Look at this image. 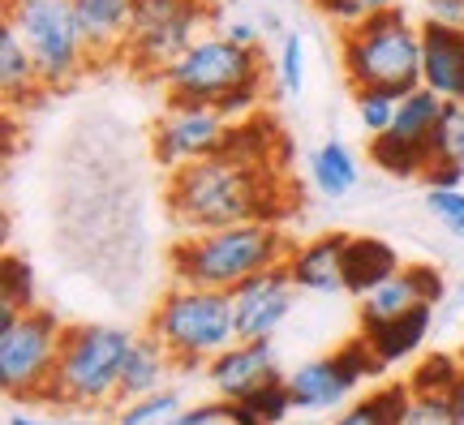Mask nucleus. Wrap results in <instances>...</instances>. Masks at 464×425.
<instances>
[{"label": "nucleus", "instance_id": "obj_32", "mask_svg": "<svg viewBox=\"0 0 464 425\" xmlns=\"http://www.w3.org/2000/svg\"><path fill=\"white\" fill-rule=\"evenodd\" d=\"M400 425H456V409H451V395H430V391H413L404 421Z\"/></svg>", "mask_w": 464, "mask_h": 425}, {"label": "nucleus", "instance_id": "obj_20", "mask_svg": "<svg viewBox=\"0 0 464 425\" xmlns=\"http://www.w3.org/2000/svg\"><path fill=\"white\" fill-rule=\"evenodd\" d=\"M400 271V254L379 237H348V254H344V275H348V293L365 296L370 288H379L382 279H392Z\"/></svg>", "mask_w": 464, "mask_h": 425}, {"label": "nucleus", "instance_id": "obj_36", "mask_svg": "<svg viewBox=\"0 0 464 425\" xmlns=\"http://www.w3.org/2000/svg\"><path fill=\"white\" fill-rule=\"evenodd\" d=\"M451 409H456V425H464V370L456 378V387H451Z\"/></svg>", "mask_w": 464, "mask_h": 425}, {"label": "nucleus", "instance_id": "obj_18", "mask_svg": "<svg viewBox=\"0 0 464 425\" xmlns=\"http://www.w3.org/2000/svg\"><path fill=\"white\" fill-rule=\"evenodd\" d=\"M177 370L181 365H177V357L168 353L164 343L155 340V335H147V331H138L130 357H125V370H121V404L168 391Z\"/></svg>", "mask_w": 464, "mask_h": 425}, {"label": "nucleus", "instance_id": "obj_37", "mask_svg": "<svg viewBox=\"0 0 464 425\" xmlns=\"http://www.w3.org/2000/svg\"><path fill=\"white\" fill-rule=\"evenodd\" d=\"M9 425H61V421H48V417H31V412H17V417H9Z\"/></svg>", "mask_w": 464, "mask_h": 425}, {"label": "nucleus", "instance_id": "obj_24", "mask_svg": "<svg viewBox=\"0 0 464 425\" xmlns=\"http://www.w3.org/2000/svg\"><path fill=\"white\" fill-rule=\"evenodd\" d=\"M288 412H297V409H293L288 382H284V374H280V378H271L266 387H258L249 400L228 404V421L232 425H284Z\"/></svg>", "mask_w": 464, "mask_h": 425}, {"label": "nucleus", "instance_id": "obj_7", "mask_svg": "<svg viewBox=\"0 0 464 425\" xmlns=\"http://www.w3.org/2000/svg\"><path fill=\"white\" fill-rule=\"evenodd\" d=\"M254 82H263V52L237 48L216 31H207L177 65L160 73L168 103H207V108H219L228 95Z\"/></svg>", "mask_w": 464, "mask_h": 425}, {"label": "nucleus", "instance_id": "obj_15", "mask_svg": "<svg viewBox=\"0 0 464 425\" xmlns=\"http://www.w3.org/2000/svg\"><path fill=\"white\" fill-rule=\"evenodd\" d=\"M344 254H348V237L344 232H323L305 246H293L284 271L297 284V293H314V296H340L348 293V275H344Z\"/></svg>", "mask_w": 464, "mask_h": 425}, {"label": "nucleus", "instance_id": "obj_8", "mask_svg": "<svg viewBox=\"0 0 464 425\" xmlns=\"http://www.w3.org/2000/svg\"><path fill=\"white\" fill-rule=\"evenodd\" d=\"M65 327L52 310H26L17 323L0 327V387L9 400L48 404L56 361H61Z\"/></svg>", "mask_w": 464, "mask_h": 425}, {"label": "nucleus", "instance_id": "obj_14", "mask_svg": "<svg viewBox=\"0 0 464 425\" xmlns=\"http://www.w3.org/2000/svg\"><path fill=\"white\" fill-rule=\"evenodd\" d=\"M271 378H280V361L271 353V340L263 343H249V340H237L228 353H219L211 365H207V382L211 391L224 400V404H241L249 395L266 387Z\"/></svg>", "mask_w": 464, "mask_h": 425}, {"label": "nucleus", "instance_id": "obj_21", "mask_svg": "<svg viewBox=\"0 0 464 425\" xmlns=\"http://www.w3.org/2000/svg\"><path fill=\"white\" fill-rule=\"evenodd\" d=\"M430 323H434V305H421V310L404 314L396 323H382V327H370L362 331V340L370 343V353L382 361V365H396V361L413 357L421 340L430 335Z\"/></svg>", "mask_w": 464, "mask_h": 425}, {"label": "nucleus", "instance_id": "obj_22", "mask_svg": "<svg viewBox=\"0 0 464 425\" xmlns=\"http://www.w3.org/2000/svg\"><path fill=\"white\" fill-rule=\"evenodd\" d=\"M310 180H314L318 194L327 198H348L362 180V164H357V150L340 142V138H327L323 147L310 155Z\"/></svg>", "mask_w": 464, "mask_h": 425}, {"label": "nucleus", "instance_id": "obj_30", "mask_svg": "<svg viewBox=\"0 0 464 425\" xmlns=\"http://www.w3.org/2000/svg\"><path fill=\"white\" fill-rule=\"evenodd\" d=\"M26 310H34L31 301V279H26V266L17 258L5 262V296H0V327L17 323Z\"/></svg>", "mask_w": 464, "mask_h": 425}, {"label": "nucleus", "instance_id": "obj_2", "mask_svg": "<svg viewBox=\"0 0 464 425\" xmlns=\"http://www.w3.org/2000/svg\"><path fill=\"white\" fill-rule=\"evenodd\" d=\"M293 254L280 224H237V228L194 232L168 249L172 284L185 288H211V293H237L246 279L284 266Z\"/></svg>", "mask_w": 464, "mask_h": 425}, {"label": "nucleus", "instance_id": "obj_1", "mask_svg": "<svg viewBox=\"0 0 464 425\" xmlns=\"http://www.w3.org/2000/svg\"><path fill=\"white\" fill-rule=\"evenodd\" d=\"M164 207L181 237L237 228V224H280L284 180L271 172L266 159L216 155L172 172Z\"/></svg>", "mask_w": 464, "mask_h": 425}, {"label": "nucleus", "instance_id": "obj_16", "mask_svg": "<svg viewBox=\"0 0 464 425\" xmlns=\"http://www.w3.org/2000/svg\"><path fill=\"white\" fill-rule=\"evenodd\" d=\"M421 86L443 103H464V31L421 22Z\"/></svg>", "mask_w": 464, "mask_h": 425}, {"label": "nucleus", "instance_id": "obj_23", "mask_svg": "<svg viewBox=\"0 0 464 425\" xmlns=\"http://www.w3.org/2000/svg\"><path fill=\"white\" fill-rule=\"evenodd\" d=\"M409 400H413L409 378H404V382H387V387H379L374 395L353 400L340 417H332V425H400V421H404Z\"/></svg>", "mask_w": 464, "mask_h": 425}, {"label": "nucleus", "instance_id": "obj_19", "mask_svg": "<svg viewBox=\"0 0 464 425\" xmlns=\"http://www.w3.org/2000/svg\"><path fill=\"white\" fill-rule=\"evenodd\" d=\"M0 86H5V103L9 108H26L39 91H48L34 56L26 52V43L17 39L9 22H0Z\"/></svg>", "mask_w": 464, "mask_h": 425}, {"label": "nucleus", "instance_id": "obj_33", "mask_svg": "<svg viewBox=\"0 0 464 425\" xmlns=\"http://www.w3.org/2000/svg\"><path fill=\"white\" fill-rule=\"evenodd\" d=\"M426 211H430L456 241H464V189H426Z\"/></svg>", "mask_w": 464, "mask_h": 425}, {"label": "nucleus", "instance_id": "obj_12", "mask_svg": "<svg viewBox=\"0 0 464 425\" xmlns=\"http://www.w3.org/2000/svg\"><path fill=\"white\" fill-rule=\"evenodd\" d=\"M232 296V314H237V340L263 343L284 327V318L297 305V284L288 279L284 266L263 271V275L246 279Z\"/></svg>", "mask_w": 464, "mask_h": 425}, {"label": "nucleus", "instance_id": "obj_27", "mask_svg": "<svg viewBox=\"0 0 464 425\" xmlns=\"http://www.w3.org/2000/svg\"><path fill=\"white\" fill-rule=\"evenodd\" d=\"M353 108H357V121H362V133L374 142L396 125L400 95H392V91H353Z\"/></svg>", "mask_w": 464, "mask_h": 425}, {"label": "nucleus", "instance_id": "obj_34", "mask_svg": "<svg viewBox=\"0 0 464 425\" xmlns=\"http://www.w3.org/2000/svg\"><path fill=\"white\" fill-rule=\"evenodd\" d=\"M216 34H224L228 43L237 48H249V52H263V26H258V17H246V14H216Z\"/></svg>", "mask_w": 464, "mask_h": 425}, {"label": "nucleus", "instance_id": "obj_29", "mask_svg": "<svg viewBox=\"0 0 464 425\" xmlns=\"http://www.w3.org/2000/svg\"><path fill=\"white\" fill-rule=\"evenodd\" d=\"M314 5L332 17L340 31H353V26H362V22H370V17L400 9V0H314Z\"/></svg>", "mask_w": 464, "mask_h": 425}, {"label": "nucleus", "instance_id": "obj_25", "mask_svg": "<svg viewBox=\"0 0 464 425\" xmlns=\"http://www.w3.org/2000/svg\"><path fill=\"white\" fill-rule=\"evenodd\" d=\"M181 412H185V395L177 391V387H168V391H160V395L121 404L112 425H177Z\"/></svg>", "mask_w": 464, "mask_h": 425}, {"label": "nucleus", "instance_id": "obj_38", "mask_svg": "<svg viewBox=\"0 0 464 425\" xmlns=\"http://www.w3.org/2000/svg\"><path fill=\"white\" fill-rule=\"evenodd\" d=\"M456 310H464V284L456 288Z\"/></svg>", "mask_w": 464, "mask_h": 425}, {"label": "nucleus", "instance_id": "obj_6", "mask_svg": "<svg viewBox=\"0 0 464 425\" xmlns=\"http://www.w3.org/2000/svg\"><path fill=\"white\" fill-rule=\"evenodd\" d=\"M5 22L34 56L48 91L78 82L91 69V48L82 39L73 0H5Z\"/></svg>", "mask_w": 464, "mask_h": 425}, {"label": "nucleus", "instance_id": "obj_26", "mask_svg": "<svg viewBox=\"0 0 464 425\" xmlns=\"http://www.w3.org/2000/svg\"><path fill=\"white\" fill-rule=\"evenodd\" d=\"M430 168H464V103H443L434 130Z\"/></svg>", "mask_w": 464, "mask_h": 425}, {"label": "nucleus", "instance_id": "obj_13", "mask_svg": "<svg viewBox=\"0 0 464 425\" xmlns=\"http://www.w3.org/2000/svg\"><path fill=\"white\" fill-rule=\"evenodd\" d=\"M443 275L434 266H400L392 279H382L379 288H370L365 296H357V314H362V331L396 323L404 314L421 310V305H439L443 301Z\"/></svg>", "mask_w": 464, "mask_h": 425}, {"label": "nucleus", "instance_id": "obj_4", "mask_svg": "<svg viewBox=\"0 0 464 425\" xmlns=\"http://www.w3.org/2000/svg\"><path fill=\"white\" fill-rule=\"evenodd\" d=\"M340 69L353 91L413 95L421 86V26H413L404 9H392L340 31Z\"/></svg>", "mask_w": 464, "mask_h": 425}, {"label": "nucleus", "instance_id": "obj_9", "mask_svg": "<svg viewBox=\"0 0 464 425\" xmlns=\"http://www.w3.org/2000/svg\"><path fill=\"white\" fill-rule=\"evenodd\" d=\"M374 374H382V361L357 335V340L340 343L327 357L301 361L297 370L284 374V382H288V395H293V409L297 412H332Z\"/></svg>", "mask_w": 464, "mask_h": 425}, {"label": "nucleus", "instance_id": "obj_35", "mask_svg": "<svg viewBox=\"0 0 464 425\" xmlns=\"http://www.w3.org/2000/svg\"><path fill=\"white\" fill-rule=\"evenodd\" d=\"M426 14H430V22L460 26L464 31V0H426Z\"/></svg>", "mask_w": 464, "mask_h": 425}, {"label": "nucleus", "instance_id": "obj_31", "mask_svg": "<svg viewBox=\"0 0 464 425\" xmlns=\"http://www.w3.org/2000/svg\"><path fill=\"white\" fill-rule=\"evenodd\" d=\"M460 370L464 365H456L451 357H430V361L417 365V374L409 378V387H413V391H430V395H451Z\"/></svg>", "mask_w": 464, "mask_h": 425}, {"label": "nucleus", "instance_id": "obj_28", "mask_svg": "<svg viewBox=\"0 0 464 425\" xmlns=\"http://www.w3.org/2000/svg\"><path fill=\"white\" fill-rule=\"evenodd\" d=\"M276 86L284 99H297L305 91V39H301V31H288L276 48Z\"/></svg>", "mask_w": 464, "mask_h": 425}, {"label": "nucleus", "instance_id": "obj_10", "mask_svg": "<svg viewBox=\"0 0 464 425\" xmlns=\"http://www.w3.org/2000/svg\"><path fill=\"white\" fill-rule=\"evenodd\" d=\"M439 116H443V99L417 86L413 95L400 99L396 108V125L370 142V159L392 172V177H421L430 172V150H434V130H439Z\"/></svg>", "mask_w": 464, "mask_h": 425}, {"label": "nucleus", "instance_id": "obj_5", "mask_svg": "<svg viewBox=\"0 0 464 425\" xmlns=\"http://www.w3.org/2000/svg\"><path fill=\"white\" fill-rule=\"evenodd\" d=\"M147 335H155V340L164 343L181 370L211 365L219 353H228L232 343H237L232 296L211 293V288L172 284V288L160 296V305L150 310Z\"/></svg>", "mask_w": 464, "mask_h": 425}, {"label": "nucleus", "instance_id": "obj_11", "mask_svg": "<svg viewBox=\"0 0 464 425\" xmlns=\"http://www.w3.org/2000/svg\"><path fill=\"white\" fill-rule=\"evenodd\" d=\"M232 130L237 125L219 108H207V103H168V112L160 116V125L150 133L155 164L168 168V172H181V168L198 164V159H216L228 147Z\"/></svg>", "mask_w": 464, "mask_h": 425}, {"label": "nucleus", "instance_id": "obj_17", "mask_svg": "<svg viewBox=\"0 0 464 425\" xmlns=\"http://www.w3.org/2000/svg\"><path fill=\"white\" fill-rule=\"evenodd\" d=\"M133 9H138V0H73L82 39L91 48V65H108V61L125 56Z\"/></svg>", "mask_w": 464, "mask_h": 425}, {"label": "nucleus", "instance_id": "obj_3", "mask_svg": "<svg viewBox=\"0 0 464 425\" xmlns=\"http://www.w3.org/2000/svg\"><path fill=\"white\" fill-rule=\"evenodd\" d=\"M138 331L125 327H65L48 404L69 412L121 409V370Z\"/></svg>", "mask_w": 464, "mask_h": 425}]
</instances>
